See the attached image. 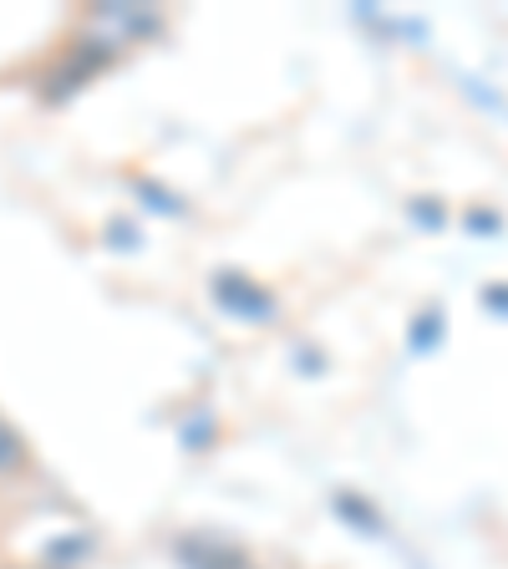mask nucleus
Masks as SVG:
<instances>
[{
  "label": "nucleus",
  "instance_id": "nucleus-1",
  "mask_svg": "<svg viewBox=\"0 0 508 569\" xmlns=\"http://www.w3.org/2000/svg\"><path fill=\"white\" fill-rule=\"evenodd\" d=\"M213 296H219L225 310H239V316H255V320L275 316V300L265 296L255 280H245V274H219V280H213Z\"/></svg>",
  "mask_w": 508,
  "mask_h": 569
},
{
  "label": "nucleus",
  "instance_id": "nucleus-2",
  "mask_svg": "<svg viewBox=\"0 0 508 569\" xmlns=\"http://www.w3.org/2000/svg\"><path fill=\"white\" fill-rule=\"evenodd\" d=\"M26 462H31V448H26V438L16 432L6 417H0V478H16L26 473Z\"/></svg>",
  "mask_w": 508,
  "mask_h": 569
}]
</instances>
